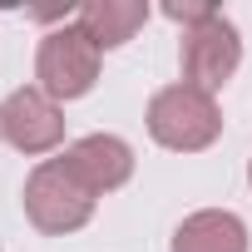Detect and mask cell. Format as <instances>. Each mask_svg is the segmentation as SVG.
<instances>
[{
	"instance_id": "obj_1",
	"label": "cell",
	"mask_w": 252,
	"mask_h": 252,
	"mask_svg": "<svg viewBox=\"0 0 252 252\" xmlns=\"http://www.w3.org/2000/svg\"><path fill=\"white\" fill-rule=\"evenodd\" d=\"M149 134L173 154H198L222 134L218 99L193 84H168L149 99Z\"/></svg>"
},
{
	"instance_id": "obj_2",
	"label": "cell",
	"mask_w": 252,
	"mask_h": 252,
	"mask_svg": "<svg viewBox=\"0 0 252 252\" xmlns=\"http://www.w3.org/2000/svg\"><path fill=\"white\" fill-rule=\"evenodd\" d=\"M25 213L40 232H74L94 218V193L79 183L69 158H45L25 183Z\"/></svg>"
},
{
	"instance_id": "obj_3",
	"label": "cell",
	"mask_w": 252,
	"mask_h": 252,
	"mask_svg": "<svg viewBox=\"0 0 252 252\" xmlns=\"http://www.w3.org/2000/svg\"><path fill=\"white\" fill-rule=\"evenodd\" d=\"M35 79L50 99H79L94 89L99 79V45L79 30V25H60L40 40L35 55Z\"/></svg>"
},
{
	"instance_id": "obj_4",
	"label": "cell",
	"mask_w": 252,
	"mask_h": 252,
	"mask_svg": "<svg viewBox=\"0 0 252 252\" xmlns=\"http://www.w3.org/2000/svg\"><path fill=\"white\" fill-rule=\"evenodd\" d=\"M178 64H183V84L213 94L232 79V69L242 64V40L232 30L227 15H208L198 25L183 30V45H178Z\"/></svg>"
},
{
	"instance_id": "obj_5",
	"label": "cell",
	"mask_w": 252,
	"mask_h": 252,
	"mask_svg": "<svg viewBox=\"0 0 252 252\" xmlns=\"http://www.w3.org/2000/svg\"><path fill=\"white\" fill-rule=\"evenodd\" d=\"M0 134L20 154H50L64 139V114L45 89H15L0 104Z\"/></svg>"
},
{
	"instance_id": "obj_6",
	"label": "cell",
	"mask_w": 252,
	"mask_h": 252,
	"mask_svg": "<svg viewBox=\"0 0 252 252\" xmlns=\"http://www.w3.org/2000/svg\"><path fill=\"white\" fill-rule=\"evenodd\" d=\"M64 158H69V168L79 173V183H84L94 198L124 188L129 173H134V149L124 144V139H114V134H89V139H79Z\"/></svg>"
},
{
	"instance_id": "obj_7",
	"label": "cell",
	"mask_w": 252,
	"mask_h": 252,
	"mask_svg": "<svg viewBox=\"0 0 252 252\" xmlns=\"http://www.w3.org/2000/svg\"><path fill=\"white\" fill-rule=\"evenodd\" d=\"M149 20V5L144 0H84L79 5V30L99 45V50H114L124 40H134Z\"/></svg>"
},
{
	"instance_id": "obj_8",
	"label": "cell",
	"mask_w": 252,
	"mask_h": 252,
	"mask_svg": "<svg viewBox=\"0 0 252 252\" xmlns=\"http://www.w3.org/2000/svg\"><path fill=\"white\" fill-rule=\"evenodd\" d=\"M173 252H247V227H242L237 213L203 208V213H193V218L178 222Z\"/></svg>"
},
{
	"instance_id": "obj_9",
	"label": "cell",
	"mask_w": 252,
	"mask_h": 252,
	"mask_svg": "<svg viewBox=\"0 0 252 252\" xmlns=\"http://www.w3.org/2000/svg\"><path fill=\"white\" fill-rule=\"evenodd\" d=\"M163 15H168V20H178V25L188 30V25H198V20H208V15H218V10H213V5H203V0H183V5H178V0H173V5H163Z\"/></svg>"
},
{
	"instance_id": "obj_10",
	"label": "cell",
	"mask_w": 252,
	"mask_h": 252,
	"mask_svg": "<svg viewBox=\"0 0 252 252\" xmlns=\"http://www.w3.org/2000/svg\"><path fill=\"white\" fill-rule=\"evenodd\" d=\"M247 178H252V163H247Z\"/></svg>"
}]
</instances>
